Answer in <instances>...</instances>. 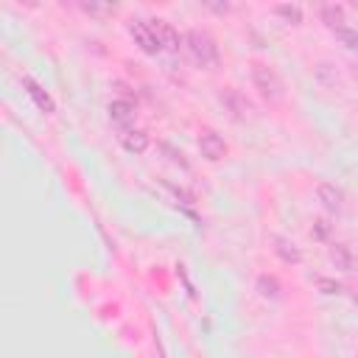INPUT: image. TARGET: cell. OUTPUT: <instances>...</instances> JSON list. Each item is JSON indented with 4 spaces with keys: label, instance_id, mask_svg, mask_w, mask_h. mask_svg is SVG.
<instances>
[{
    "label": "cell",
    "instance_id": "cell-1",
    "mask_svg": "<svg viewBox=\"0 0 358 358\" xmlns=\"http://www.w3.org/2000/svg\"><path fill=\"white\" fill-rule=\"evenodd\" d=\"M185 50H187V56H190L199 67H204V70H213V67H218V62H221L218 42H215L204 28H190V31L185 34Z\"/></svg>",
    "mask_w": 358,
    "mask_h": 358
},
{
    "label": "cell",
    "instance_id": "cell-2",
    "mask_svg": "<svg viewBox=\"0 0 358 358\" xmlns=\"http://www.w3.org/2000/svg\"><path fill=\"white\" fill-rule=\"evenodd\" d=\"M252 84L257 90V95L266 101V103H280L285 98V81L280 78V73L274 70V64L268 62H252Z\"/></svg>",
    "mask_w": 358,
    "mask_h": 358
},
{
    "label": "cell",
    "instance_id": "cell-3",
    "mask_svg": "<svg viewBox=\"0 0 358 358\" xmlns=\"http://www.w3.org/2000/svg\"><path fill=\"white\" fill-rule=\"evenodd\" d=\"M218 103L224 106V112H227L232 120H252V117H255L252 101H249L241 90H235V87L221 90V92H218Z\"/></svg>",
    "mask_w": 358,
    "mask_h": 358
},
{
    "label": "cell",
    "instance_id": "cell-4",
    "mask_svg": "<svg viewBox=\"0 0 358 358\" xmlns=\"http://www.w3.org/2000/svg\"><path fill=\"white\" fill-rule=\"evenodd\" d=\"M126 31H129V36L134 39V45H137L143 53L157 56V53L162 50V45H159V39H157V34H154V28H151V22H148V20L131 17V20L126 22Z\"/></svg>",
    "mask_w": 358,
    "mask_h": 358
},
{
    "label": "cell",
    "instance_id": "cell-5",
    "mask_svg": "<svg viewBox=\"0 0 358 358\" xmlns=\"http://www.w3.org/2000/svg\"><path fill=\"white\" fill-rule=\"evenodd\" d=\"M196 143H199V154H201L207 162H221V159L229 154L227 140H224L215 129H210V126H201V129H199Z\"/></svg>",
    "mask_w": 358,
    "mask_h": 358
},
{
    "label": "cell",
    "instance_id": "cell-6",
    "mask_svg": "<svg viewBox=\"0 0 358 358\" xmlns=\"http://www.w3.org/2000/svg\"><path fill=\"white\" fill-rule=\"evenodd\" d=\"M268 246H271V252H274L285 266H299V263H302V249H299L296 241H291L288 235L271 232V235H268Z\"/></svg>",
    "mask_w": 358,
    "mask_h": 358
},
{
    "label": "cell",
    "instance_id": "cell-7",
    "mask_svg": "<svg viewBox=\"0 0 358 358\" xmlns=\"http://www.w3.org/2000/svg\"><path fill=\"white\" fill-rule=\"evenodd\" d=\"M316 199L322 201V207L333 215H338L344 210V190L336 182H319L316 185Z\"/></svg>",
    "mask_w": 358,
    "mask_h": 358
},
{
    "label": "cell",
    "instance_id": "cell-8",
    "mask_svg": "<svg viewBox=\"0 0 358 358\" xmlns=\"http://www.w3.org/2000/svg\"><path fill=\"white\" fill-rule=\"evenodd\" d=\"M148 22H151V28H154V34H157V39H159L162 48H168V50H179V48L185 45V36H179V31H176L168 20L154 17V20H148Z\"/></svg>",
    "mask_w": 358,
    "mask_h": 358
},
{
    "label": "cell",
    "instance_id": "cell-9",
    "mask_svg": "<svg viewBox=\"0 0 358 358\" xmlns=\"http://www.w3.org/2000/svg\"><path fill=\"white\" fill-rule=\"evenodd\" d=\"M106 112H109V120L115 126H120V131H126L134 123V103L129 98H112L109 106H106Z\"/></svg>",
    "mask_w": 358,
    "mask_h": 358
},
{
    "label": "cell",
    "instance_id": "cell-10",
    "mask_svg": "<svg viewBox=\"0 0 358 358\" xmlns=\"http://www.w3.org/2000/svg\"><path fill=\"white\" fill-rule=\"evenodd\" d=\"M327 255H330V263L338 268V271H358V255L352 252V246L350 243H330V249H327Z\"/></svg>",
    "mask_w": 358,
    "mask_h": 358
},
{
    "label": "cell",
    "instance_id": "cell-11",
    "mask_svg": "<svg viewBox=\"0 0 358 358\" xmlns=\"http://www.w3.org/2000/svg\"><path fill=\"white\" fill-rule=\"evenodd\" d=\"M22 87H25V92H28V98L39 106V112H45V115H50L53 109H56V103H53V98H50V92L36 81V78H31V76H22Z\"/></svg>",
    "mask_w": 358,
    "mask_h": 358
},
{
    "label": "cell",
    "instance_id": "cell-12",
    "mask_svg": "<svg viewBox=\"0 0 358 358\" xmlns=\"http://www.w3.org/2000/svg\"><path fill=\"white\" fill-rule=\"evenodd\" d=\"M117 140H120V145H123L129 154H143V151L148 148V143H151V137H148L143 129H126V131L117 134Z\"/></svg>",
    "mask_w": 358,
    "mask_h": 358
},
{
    "label": "cell",
    "instance_id": "cell-13",
    "mask_svg": "<svg viewBox=\"0 0 358 358\" xmlns=\"http://www.w3.org/2000/svg\"><path fill=\"white\" fill-rule=\"evenodd\" d=\"M319 20H322L330 31H336V28L347 25V8L338 6V3H322V6H319Z\"/></svg>",
    "mask_w": 358,
    "mask_h": 358
},
{
    "label": "cell",
    "instance_id": "cell-14",
    "mask_svg": "<svg viewBox=\"0 0 358 358\" xmlns=\"http://www.w3.org/2000/svg\"><path fill=\"white\" fill-rule=\"evenodd\" d=\"M274 14H277V17H282L288 25H299V22H302V17H305L302 6H296V3H280V6H274Z\"/></svg>",
    "mask_w": 358,
    "mask_h": 358
},
{
    "label": "cell",
    "instance_id": "cell-15",
    "mask_svg": "<svg viewBox=\"0 0 358 358\" xmlns=\"http://www.w3.org/2000/svg\"><path fill=\"white\" fill-rule=\"evenodd\" d=\"M257 291H260V296H266V299H277L280 291H282V285H280V280H277L274 274H260V277H257Z\"/></svg>",
    "mask_w": 358,
    "mask_h": 358
},
{
    "label": "cell",
    "instance_id": "cell-16",
    "mask_svg": "<svg viewBox=\"0 0 358 358\" xmlns=\"http://www.w3.org/2000/svg\"><path fill=\"white\" fill-rule=\"evenodd\" d=\"M78 8L87 17H98V20H106V17L117 14V6H109V3H78Z\"/></svg>",
    "mask_w": 358,
    "mask_h": 358
},
{
    "label": "cell",
    "instance_id": "cell-17",
    "mask_svg": "<svg viewBox=\"0 0 358 358\" xmlns=\"http://www.w3.org/2000/svg\"><path fill=\"white\" fill-rule=\"evenodd\" d=\"M313 76H316V81H319L322 87H338V70H336L333 64H327V62L316 64V67H313Z\"/></svg>",
    "mask_w": 358,
    "mask_h": 358
},
{
    "label": "cell",
    "instance_id": "cell-18",
    "mask_svg": "<svg viewBox=\"0 0 358 358\" xmlns=\"http://www.w3.org/2000/svg\"><path fill=\"white\" fill-rule=\"evenodd\" d=\"M333 36H336L347 50H358V31H355V28L341 25V28H336V31H333Z\"/></svg>",
    "mask_w": 358,
    "mask_h": 358
},
{
    "label": "cell",
    "instance_id": "cell-19",
    "mask_svg": "<svg viewBox=\"0 0 358 358\" xmlns=\"http://www.w3.org/2000/svg\"><path fill=\"white\" fill-rule=\"evenodd\" d=\"M316 288H319L322 294H327V296H338V294H344V282L330 280V277H316Z\"/></svg>",
    "mask_w": 358,
    "mask_h": 358
},
{
    "label": "cell",
    "instance_id": "cell-20",
    "mask_svg": "<svg viewBox=\"0 0 358 358\" xmlns=\"http://www.w3.org/2000/svg\"><path fill=\"white\" fill-rule=\"evenodd\" d=\"M310 235H313L316 241H327V238H330V224H327L324 218H316L313 227H310Z\"/></svg>",
    "mask_w": 358,
    "mask_h": 358
},
{
    "label": "cell",
    "instance_id": "cell-21",
    "mask_svg": "<svg viewBox=\"0 0 358 358\" xmlns=\"http://www.w3.org/2000/svg\"><path fill=\"white\" fill-rule=\"evenodd\" d=\"M162 151L168 154V159H171L173 165H179L182 171H187V159H185V154H182V151H173L171 145H162Z\"/></svg>",
    "mask_w": 358,
    "mask_h": 358
},
{
    "label": "cell",
    "instance_id": "cell-22",
    "mask_svg": "<svg viewBox=\"0 0 358 358\" xmlns=\"http://www.w3.org/2000/svg\"><path fill=\"white\" fill-rule=\"evenodd\" d=\"M344 291H347V294H350V299H352V302L358 305V280H352V282H347V285H344Z\"/></svg>",
    "mask_w": 358,
    "mask_h": 358
},
{
    "label": "cell",
    "instance_id": "cell-23",
    "mask_svg": "<svg viewBox=\"0 0 358 358\" xmlns=\"http://www.w3.org/2000/svg\"><path fill=\"white\" fill-rule=\"evenodd\" d=\"M352 76L358 78V59H355V64H352Z\"/></svg>",
    "mask_w": 358,
    "mask_h": 358
}]
</instances>
